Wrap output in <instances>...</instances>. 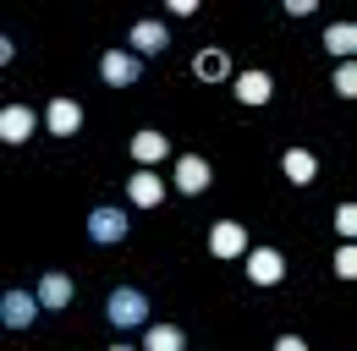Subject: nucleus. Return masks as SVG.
I'll list each match as a JSON object with an SVG mask.
<instances>
[{
  "label": "nucleus",
  "mask_w": 357,
  "mask_h": 351,
  "mask_svg": "<svg viewBox=\"0 0 357 351\" xmlns=\"http://www.w3.org/2000/svg\"><path fill=\"white\" fill-rule=\"evenodd\" d=\"M143 313H149V302H143V291H132V286H121V291L110 297V324H116V329H132Z\"/></svg>",
  "instance_id": "1"
},
{
  "label": "nucleus",
  "mask_w": 357,
  "mask_h": 351,
  "mask_svg": "<svg viewBox=\"0 0 357 351\" xmlns=\"http://www.w3.org/2000/svg\"><path fill=\"white\" fill-rule=\"evenodd\" d=\"M286 274V258L275 253V247H259V253H248V280L253 286H275Z\"/></svg>",
  "instance_id": "2"
},
{
  "label": "nucleus",
  "mask_w": 357,
  "mask_h": 351,
  "mask_svg": "<svg viewBox=\"0 0 357 351\" xmlns=\"http://www.w3.org/2000/svg\"><path fill=\"white\" fill-rule=\"evenodd\" d=\"M0 137H6V143H28V137H33V110H28V104H6V110H0Z\"/></svg>",
  "instance_id": "3"
},
{
  "label": "nucleus",
  "mask_w": 357,
  "mask_h": 351,
  "mask_svg": "<svg viewBox=\"0 0 357 351\" xmlns=\"http://www.w3.org/2000/svg\"><path fill=\"white\" fill-rule=\"evenodd\" d=\"M39 291H33V297H28V291H6V302H0V313H6V324H11V329H22V324H33V313H39Z\"/></svg>",
  "instance_id": "4"
},
{
  "label": "nucleus",
  "mask_w": 357,
  "mask_h": 351,
  "mask_svg": "<svg viewBox=\"0 0 357 351\" xmlns=\"http://www.w3.org/2000/svg\"><path fill=\"white\" fill-rule=\"evenodd\" d=\"M242 247H248V236H242V225H231V219H220V225L209 231V253H215V258H236Z\"/></svg>",
  "instance_id": "5"
},
{
  "label": "nucleus",
  "mask_w": 357,
  "mask_h": 351,
  "mask_svg": "<svg viewBox=\"0 0 357 351\" xmlns=\"http://www.w3.org/2000/svg\"><path fill=\"white\" fill-rule=\"evenodd\" d=\"M89 236L93 242H121V236H127V214H121V209H93Z\"/></svg>",
  "instance_id": "6"
},
{
  "label": "nucleus",
  "mask_w": 357,
  "mask_h": 351,
  "mask_svg": "<svg viewBox=\"0 0 357 351\" xmlns=\"http://www.w3.org/2000/svg\"><path fill=\"white\" fill-rule=\"evenodd\" d=\"M45 127L55 132V137H72V132L83 127V110H77L72 99H55V104H50V116H45Z\"/></svg>",
  "instance_id": "7"
},
{
  "label": "nucleus",
  "mask_w": 357,
  "mask_h": 351,
  "mask_svg": "<svg viewBox=\"0 0 357 351\" xmlns=\"http://www.w3.org/2000/svg\"><path fill=\"white\" fill-rule=\"evenodd\" d=\"M269 93H275V83H269L264 72H242L236 77V99L242 104H269Z\"/></svg>",
  "instance_id": "8"
},
{
  "label": "nucleus",
  "mask_w": 357,
  "mask_h": 351,
  "mask_svg": "<svg viewBox=\"0 0 357 351\" xmlns=\"http://www.w3.org/2000/svg\"><path fill=\"white\" fill-rule=\"evenodd\" d=\"M165 154H171V143H165L160 132H137V137H132V159H137V165H160Z\"/></svg>",
  "instance_id": "9"
},
{
  "label": "nucleus",
  "mask_w": 357,
  "mask_h": 351,
  "mask_svg": "<svg viewBox=\"0 0 357 351\" xmlns=\"http://www.w3.org/2000/svg\"><path fill=\"white\" fill-rule=\"evenodd\" d=\"M99 72H105V83H116V88H121V83H137V61L127 55V49H110Z\"/></svg>",
  "instance_id": "10"
},
{
  "label": "nucleus",
  "mask_w": 357,
  "mask_h": 351,
  "mask_svg": "<svg viewBox=\"0 0 357 351\" xmlns=\"http://www.w3.org/2000/svg\"><path fill=\"white\" fill-rule=\"evenodd\" d=\"M280 171L291 176V181H303V187H308L313 176H319V159H313L308 148H286V159H280Z\"/></svg>",
  "instance_id": "11"
},
{
  "label": "nucleus",
  "mask_w": 357,
  "mask_h": 351,
  "mask_svg": "<svg viewBox=\"0 0 357 351\" xmlns=\"http://www.w3.org/2000/svg\"><path fill=\"white\" fill-rule=\"evenodd\" d=\"M39 302H45L50 313L66 307V302H72V280H66V274H45V280H39Z\"/></svg>",
  "instance_id": "12"
},
{
  "label": "nucleus",
  "mask_w": 357,
  "mask_h": 351,
  "mask_svg": "<svg viewBox=\"0 0 357 351\" xmlns=\"http://www.w3.org/2000/svg\"><path fill=\"white\" fill-rule=\"evenodd\" d=\"M127 192H132V203H137V209H154V203L165 198L160 176H132V181H127Z\"/></svg>",
  "instance_id": "13"
},
{
  "label": "nucleus",
  "mask_w": 357,
  "mask_h": 351,
  "mask_svg": "<svg viewBox=\"0 0 357 351\" xmlns=\"http://www.w3.org/2000/svg\"><path fill=\"white\" fill-rule=\"evenodd\" d=\"M176 181H181V192H204V187H209V165H204L198 154H187L181 171H176Z\"/></svg>",
  "instance_id": "14"
},
{
  "label": "nucleus",
  "mask_w": 357,
  "mask_h": 351,
  "mask_svg": "<svg viewBox=\"0 0 357 351\" xmlns=\"http://www.w3.org/2000/svg\"><path fill=\"white\" fill-rule=\"evenodd\" d=\"M143 346H149V351H176L181 346V329H176V324H154V329L143 335Z\"/></svg>",
  "instance_id": "15"
},
{
  "label": "nucleus",
  "mask_w": 357,
  "mask_h": 351,
  "mask_svg": "<svg viewBox=\"0 0 357 351\" xmlns=\"http://www.w3.org/2000/svg\"><path fill=\"white\" fill-rule=\"evenodd\" d=\"M132 44L143 49V55H154V49H165V28H160V22H137V28H132Z\"/></svg>",
  "instance_id": "16"
},
{
  "label": "nucleus",
  "mask_w": 357,
  "mask_h": 351,
  "mask_svg": "<svg viewBox=\"0 0 357 351\" xmlns=\"http://www.w3.org/2000/svg\"><path fill=\"white\" fill-rule=\"evenodd\" d=\"M324 44H330L335 55H352V49H357V28H352V22H335V28L324 33Z\"/></svg>",
  "instance_id": "17"
},
{
  "label": "nucleus",
  "mask_w": 357,
  "mask_h": 351,
  "mask_svg": "<svg viewBox=\"0 0 357 351\" xmlns=\"http://www.w3.org/2000/svg\"><path fill=\"white\" fill-rule=\"evenodd\" d=\"M192 72H198V77H209V83H215V77H225V55H220V49H204V55H198V61H192Z\"/></svg>",
  "instance_id": "18"
},
{
  "label": "nucleus",
  "mask_w": 357,
  "mask_h": 351,
  "mask_svg": "<svg viewBox=\"0 0 357 351\" xmlns=\"http://www.w3.org/2000/svg\"><path fill=\"white\" fill-rule=\"evenodd\" d=\"M335 93H357V66H352V61H341V72H335Z\"/></svg>",
  "instance_id": "19"
},
{
  "label": "nucleus",
  "mask_w": 357,
  "mask_h": 351,
  "mask_svg": "<svg viewBox=\"0 0 357 351\" xmlns=\"http://www.w3.org/2000/svg\"><path fill=\"white\" fill-rule=\"evenodd\" d=\"M335 274H341V280L357 274V247H341V253H335Z\"/></svg>",
  "instance_id": "20"
},
{
  "label": "nucleus",
  "mask_w": 357,
  "mask_h": 351,
  "mask_svg": "<svg viewBox=\"0 0 357 351\" xmlns=\"http://www.w3.org/2000/svg\"><path fill=\"white\" fill-rule=\"evenodd\" d=\"M335 231H341V236H357V209H352V203L335 214Z\"/></svg>",
  "instance_id": "21"
}]
</instances>
